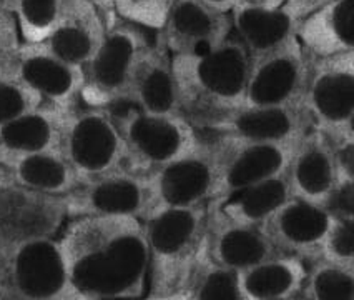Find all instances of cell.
<instances>
[{"instance_id": "6da1fadb", "label": "cell", "mask_w": 354, "mask_h": 300, "mask_svg": "<svg viewBox=\"0 0 354 300\" xmlns=\"http://www.w3.org/2000/svg\"><path fill=\"white\" fill-rule=\"evenodd\" d=\"M59 240L78 300L147 299L148 250L142 219L72 217Z\"/></svg>"}, {"instance_id": "7a4b0ae2", "label": "cell", "mask_w": 354, "mask_h": 300, "mask_svg": "<svg viewBox=\"0 0 354 300\" xmlns=\"http://www.w3.org/2000/svg\"><path fill=\"white\" fill-rule=\"evenodd\" d=\"M208 205L155 209L143 219L148 250L147 299L175 300L205 250Z\"/></svg>"}, {"instance_id": "3957f363", "label": "cell", "mask_w": 354, "mask_h": 300, "mask_svg": "<svg viewBox=\"0 0 354 300\" xmlns=\"http://www.w3.org/2000/svg\"><path fill=\"white\" fill-rule=\"evenodd\" d=\"M171 64L182 110L192 122L243 104L250 55L233 35L208 51L173 55Z\"/></svg>"}, {"instance_id": "277c9868", "label": "cell", "mask_w": 354, "mask_h": 300, "mask_svg": "<svg viewBox=\"0 0 354 300\" xmlns=\"http://www.w3.org/2000/svg\"><path fill=\"white\" fill-rule=\"evenodd\" d=\"M153 42V32L138 24L118 15L109 20L104 39L82 67V102L104 109L123 102L140 59Z\"/></svg>"}, {"instance_id": "5b68a950", "label": "cell", "mask_w": 354, "mask_h": 300, "mask_svg": "<svg viewBox=\"0 0 354 300\" xmlns=\"http://www.w3.org/2000/svg\"><path fill=\"white\" fill-rule=\"evenodd\" d=\"M109 110L120 130L130 164L143 172L182 157L207 137L180 114L148 112L131 104H117Z\"/></svg>"}, {"instance_id": "8992f818", "label": "cell", "mask_w": 354, "mask_h": 300, "mask_svg": "<svg viewBox=\"0 0 354 300\" xmlns=\"http://www.w3.org/2000/svg\"><path fill=\"white\" fill-rule=\"evenodd\" d=\"M3 299L78 300L59 236L28 238L0 256Z\"/></svg>"}, {"instance_id": "52a82bcc", "label": "cell", "mask_w": 354, "mask_h": 300, "mask_svg": "<svg viewBox=\"0 0 354 300\" xmlns=\"http://www.w3.org/2000/svg\"><path fill=\"white\" fill-rule=\"evenodd\" d=\"M60 152L82 180L133 167L110 110L84 102L67 112Z\"/></svg>"}, {"instance_id": "ba28073f", "label": "cell", "mask_w": 354, "mask_h": 300, "mask_svg": "<svg viewBox=\"0 0 354 300\" xmlns=\"http://www.w3.org/2000/svg\"><path fill=\"white\" fill-rule=\"evenodd\" d=\"M301 104L329 141H354V52L311 59Z\"/></svg>"}, {"instance_id": "9c48e42d", "label": "cell", "mask_w": 354, "mask_h": 300, "mask_svg": "<svg viewBox=\"0 0 354 300\" xmlns=\"http://www.w3.org/2000/svg\"><path fill=\"white\" fill-rule=\"evenodd\" d=\"M147 174L153 200L151 211L208 205L216 197V141L207 135L196 149L151 168Z\"/></svg>"}, {"instance_id": "30bf717a", "label": "cell", "mask_w": 354, "mask_h": 300, "mask_svg": "<svg viewBox=\"0 0 354 300\" xmlns=\"http://www.w3.org/2000/svg\"><path fill=\"white\" fill-rule=\"evenodd\" d=\"M193 124L213 137L248 142H293L311 127L303 104H240L196 118Z\"/></svg>"}, {"instance_id": "8fae6325", "label": "cell", "mask_w": 354, "mask_h": 300, "mask_svg": "<svg viewBox=\"0 0 354 300\" xmlns=\"http://www.w3.org/2000/svg\"><path fill=\"white\" fill-rule=\"evenodd\" d=\"M68 219L82 215H125L145 219L153 209L147 172L118 168L82 180L64 197Z\"/></svg>"}, {"instance_id": "7c38bea8", "label": "cell", "mask_w": 354, "mask_h": 300, "mask_svg": "<svg viewBox=\"0 0 354 300\" xmlns=\"http://www.w3.org/2000/svg\"><path fill=\"white\" fill-rule=\"evenodd\" d=\"M311 57L298 39L250 60L243 104L293 105L301 104Z\"/></svg>"}, {"instance_id": "4fadbf2b", "label": "cell", "mask_w": 354, "mask_h": 300, "mask_svg": "<svg viewBox=\"0 0 354 300\" xmlns=\"http://www.w3.org/2000/svg\"><path fill=\"white\" fill-rule=\"evenodd\" d=\"M67 219L64 199L0 186V256L28 238L59 236Z\"/></svg>"}, {"instance_id": "5bb4252c", "label": "cell", "mask_w": 354, "mask_h": 300, "mask_svg": "<svg viewBox=\"0 0 354 300\" xmlns=\"http://www.w3.org/2000/svg\"><path fill=\"white\" fill-rule=\"evenodd\" d=\"M7 65L44 104L70 110L82 102V69L59 59L42 45L22 44Z\"/></svg>"}, {"instance_id": "9a60e30c", "label": "cell", "mask_w": 354, "mask_h": 300, "mask_svg": "<svg viewBox=\"0 0 354 300\" xmlns=\"http://www.w3.org/2000/svg\"><path fill=\"white\" fill-rule=\"evenodd\" d=\"M213 139L218 145L216 197L285 174L291 152L298 141L248 142L223 137Z\"/></svg>"}, {"instance_id": "2e32d148", "label": "cell", "mask_w": 354, "mask_h": 300, "mask_svg": "<svg viewBox=\"0 0 354 300\" xmlns=\"http://www.w3.org/2000/svg\"><path fill=\"white\" fill-rule=\"evenodd\" d=\"M233 35L232 17L201 0H175L155 32V42L170 55L208 51Z\"/></svg>"}, {"instance_id": "e0dca14e", "label": "cell", "mask_w": 354, "mask_h": 300, "mask_svg": "<svg viewBox=\"0 0 354 300\" xmlns=\"http://www.w3.org/2000/svg\"><path fill=\"white\" fill-rule=\"evenodd\" d=\"M331 220L333 217L321 204L291 195L263 229L278 254L310 262L319 256V247Z\"/></svg>"}, {"instance_id": "ac0fdd59", "label": "cell", "mask_w": 354, "mask_h": 300, "mask_svg": "<svg viewBox=\"0 0 354 300\" xmlns=\"http://www.w3.org/2000/svg\"><path fill=\"white\" fill-rule=\"evenodd\" d=\"M285 177L291 195L315 204L323 202L341 179L333 142L311 125L296 141Z\"/></svg>"}, {"instance_id": "d6986e66", "label": "cell", "mask_w": 354, "mask_h": 300, "mask_svg": "<svg viewBox=\"0 0 354 300\" xmlns=\"http://www.w3.org/2000/svg\"><path fill=\"white\" fill-rule=\"evenodd\" d=\"M205 252L216 264L234 272H241L278 254L265 229L225 219L213 211L209 204Z\"/></svg>"}, {"instance_id": "ffe728a7", "label": "cell", "mask_w": 354, "mask_h": 300, "mask_svg": "<svg viewBox=\"0 0 354 300\" xmlns=\"http://www.w3.org/2000/svg\"><path fill=\"white\" fill-rule=\"evenodd\" d=\"M296 39L311 59L354 52V0H326L296 24Z\"/></svg>"}, {"instance_id": "44dd1931", "label": "cell", "mask_w": 354, "mask_h": 300, "mask_svg": "<svg viewBox=\"0 0 354 300\" xmlns=\"http://www.w3.org/2000/svg\"><path fill=\"white\" fill-rule=\"evenodd\" d=\"M106 22L105 15L90 0H68L59 26L37 45L82 69L104 39Z\"/></svg>"}, {"instance_id": "7402d4cb", "label": "cell", "mask_w": 354, "mask_h": 300, "mask_svg": "<svg viewBox=\"0 0 354 300\" xmlns=\"http://www.w3.org/2000/svg\"><path fill=\"white\" fill-rule=\"evenodd\" d=\"M0 166L12 186L57 199L67 197L82 182L60 150L7 155L0 157Z\"/></svg>"}, {"instance_id": "603a6c76", "label": "cell", "mask_w": 354, "mask_h": 300, "mask_svg": "<svg viewBox=\"0 0 354 300\" xmlns=\"http://www.w3.org/2000/svg\"><path fill=\"white\" fill-rule=\"evenodd\" d=\"M120 104H131L148 112L185 115L173 73L171 55L156 42L140 59Z\"/></svg>"}, {"instance_id": "cb8c5ba5", "label": "cell", "mask_w": 354, "mask_h": 300, "mask_svg": "<svg viewBox=\"0 0 354 300\" xmlns=\"http://www.w3.org/2000/svg\"><path fill=\"white\" fill-rule=\"evenodd\" d=\"M233 37L245 47L250 60L281 47L296 37V20L285 7L240 2L230 12Z\"/></svg>"}, {"instance_id": "d4e9b609", "label": "cell", "mask_w": 354, "mask_h": 300, "mask_svg": "<svg viewBox=\"0 0 354 300\" xmlns=\"http://www.w3.org/2000/svg\"><path fill=\"white\" fill-rule=\"evenodd\" d=\"M68 110L50 104H37L0 125V157L60 150Z\"/></svg>"}, {"instance_id": "484cf974", "label": "cell", "mask_w": 354, "mask_h": 300, "mask_svg": "<svg viewBox=\"0 0 354 300\" xmlns=\"http://www.w3.org/2000/svg\"><path fill=\"white\" fill-rule=\"evenodd\" d=\"M306 261L301 257L277 254L238 272L243 300H299Z\"/></svg>"}, {"instance_id": "4316f807", "label": "cell", "mask_w": 354, "mask_h": 300, "mask_svg": "<svg viewBox=\"0 0 354 300\" xmlns=\"http://www.w3.org/2000/svg\"><path fill=\"white\" fill-rule=\"evenodd\" d=\"M290 197V184L281 174L216 197L209 207L228 220L263 227Z\"/></svg>"}, {"instance_id": "83f0119b", "label": "cell", "mask_w": 354, "mask_h": 300, "mask_svg": "<svg viewBox=\"0 0 354 300\" xmlns=\"http://www.w3.org/2000/svg\"><path fill=\"white\" fill-rule=\"evenodd\" d=\"M175 300H243L238 272L216 264L203 250Z\"/></svg>"}, {"instance_id": "f1b7e54d", "label": "cell", "mask_w": 354, "mask_h": 300, "mask_svg": "<svg viewBox=\"0 0 354 300\" xmlns=\"http://www.w3.org/2000/svg\"><path fill=\"white\" fill-rule=\"evenodd\" d=\"M306 264L303 300H354V267L335 264L319 257Z\"/></svg>"}, {"instance_id": "f546056e", "label": "cell", "mask_w": 354, "mask_h": 300, "mask_svg": "<svg viewBox=\"0 0 354 300\" xmlns=\"http://www.w3.org/2000/svg\"><path fill=\"white\" fill-rule=\"evenodd\" d=\"M68 0H12L22 44H42L59 26Z\"/></svg>"}, {"instance_id": "4dcf8cb0", "label": "cell", "mask_w": 354, "mask_h": 300, "mask_svg": "<svg viewBox=\"0 0 354 300\" xmlns=\"http://www.w3.org/2000/svg\"><path fill=\"white\" fill-rule=\"evenodd\" d=\"M37 104L40 98L15 77L9 65L0 64V125Z\"/></svg>"}, {"instance_id": "1f68e13d", "label": "cell", "mask_w": 354, "mask_h": 300, "mask_svg": "<svg viewBox=\"0 0 354 300\" xmlns=\"http://www.w3.org/2000/svg\"><path fill=\"white\" fill-rule=\"evenodd\" d=\"M318 257L335 264L354 267V219L331 220Z\"/></svg>"}, {"instance_id": "d6a6232c", "label": "cell", "mask_w": 354, "mask_h": 300, "mask_svg": "<svg viewBox=\"0 0 354 300\" xmlns=\"http://www.w3.org/2000/svg\"><path fill=\"white\" fill-rule=\"evenodd\" d=\"M175 0H117L115 15L138 24L155 34L163 26Z\"/></svg>"}, {"instance_id": "836d02e7", "label": "cell", "mask_w": 354, "mask_h": 300, "mask_svg": "<svg viewBox=\"0 0 354 300\" xmlns=\"http://www.w3.org/2000/svg\"><path fill=\"white\" fill-rule=\"evenodd\" d=\"M333 219H354V179H339L321 202Z\"/></svg>"}, {"instance_id": "e575fe53", "label": "cell", "mask_w": 354, "mask_h": 300, "mask_svg": "<svg viewBox=\"0 0 354 300\" xmlns=\"http://www.w3.org/2000/svg\"><path fill=\"white\" fill-rule=\"evenodd\" d=\"M22 45L17 22L12 10L0 9V64H9Z\"/></svg>"}, {"instance_id": "d590c367", "label": "cell", "mask_w": 354, "mask_h": 300, "mask_svg": "<svg viewBox=\"0 0 354 300\" xmlns=\"http://www.w3.org/2000/svg\"><path fill=\"white\" fill-rule=\"evenodd\" d=\"M323 2H326V0H285L283 7L293 15L296 24H298L304 15L310 14L311 10H315Z\"/></svg>"}, {"instance_id": "8d00e7d4", "label": "cell", "mask_w": 354, "mask_h": 300, "mask_svg": "<svg viewBox=\"0 0 354 300\" xmlns=\"http://www.w3.org/2000/svg\"><path fill=\"white\" fill-rule=\"evenodd\" d=\"M90 2L105 15L106 20H112L115 17V6H117V0H90Z\"/></svg>"}, {"instance_id": "74e56055", "label": "cell", "mask_w": 354, "mask_h": 300, "mask_svg": "<svg viewBox=\"0 0 354 300\" xmlns=\"http://www.w3.org/2000/svg\"><path fill=\"white\" fill-rule=\"evenodd\" d=\"M201 2L208 3L209 7H213V9H218L221 12H226V14H230V12H232L234 7L241 2V0H201Z\"/></svg>"}, {"instance_id": "f35d334b", "label": "cell", "mask_w": 354, "mask_h": 300, "mask_svg": "<svg viewBox=\"0 0 354 300\" xmlns=\"http://www.w3.org/2000/svg\"><path fill=\"white\" fill-rule=\"evenodd\" d=\"M241 2L258 3V6H266V7H279L285 3V0H241Z\"/></svg>"}, {"instance_id": "ab89813d", "label": "cell", "mask_w": 354, "mask_h": 300, "mask_svg": "<svg viewBox=\"0 0 354 300\" xmlns=\"http://www.w3.org/2000/svg\"><path fill=\"white\" fill-rule=\"evenodd\" d=\"M6 184H9V179H7L6 170H3L2 166H0V186H6Z\"/></svg>"}, {"instance_id": "60d3db41", "label": "cell", "mask_w": 354, "mask_h": 300, "mask_svg": "<svg viewBox=\"0 0 354 300\" xmlns=\"http://www.w3.org/2000/svg\"><path fill=\"white\" fill-rule=\"evenodd\" d=\"M0 9L12 10V0H0Z\"/></svg>"}, {"instance_id": "b9f144b4", "label": "cell", "mask_w": 354, "mask_h": 300, "mask_svg": "<svg viewBox=\"0 0 354 300\" xmlns=\"http://www.w3.org/2000/svg\"><path fill=\"white\" fill-rule=\"evenodd\" d=\"M0 299H3V295H2V290H0Z\"/></svg>"}]
</instances>
